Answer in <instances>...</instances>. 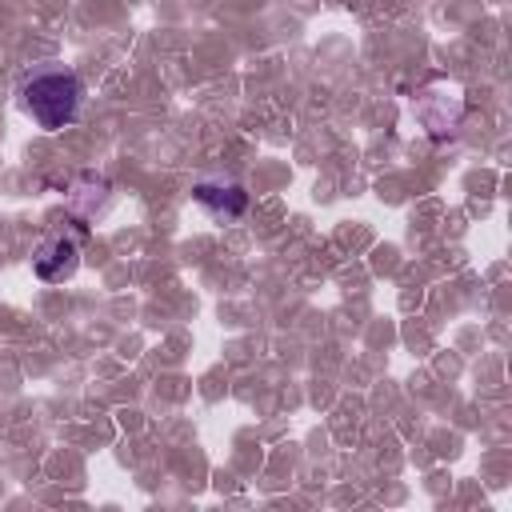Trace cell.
<instances>
[{"instance_id":"obj_3","label":"cell","mask_w":512,"mask_h":512,"mask_svg":"<svg viewBox=\"0 0 512 512\" xmlns=\"http://www.w3.org/2000/svg\"><path fill=\"white\" fill-rule=\"evenodd\" d=\"M196 204H204L212 216H224V220H240L248 212V192L240 184H212V180H200L192 188Z\"/></svg>"},{"instance_id":"obj_2","label":"cell","mask_w":512,"mask_h":512,"mask_svg":"<svg viewBox=\"0 0 512 512\" xmlns=\"http://www.w3.org/2000/svg\"><path fill=\"white\" fill-rule=\"evenodd\" d=\"M76 268H80V244H76L72 236H56V240L32 260V272H36L44 284H64Z\"/></svg>"},{"instance_id":"obj_1","label":"cell","mask_w":512,"mask_h":512,"mask_svg":"<svg viewBox=\"0 0 512 512\" xmlns=\"http://www.w3.org/2000/svg\"><path fill=\"white\" fill-rule=\"evenodd\" d=\"M80 100H84V84L68 68H48L24 84V112L44 132H60L64 124H72L80 112Z\"/></svg>"}]
</instances>
